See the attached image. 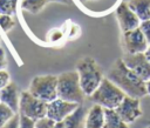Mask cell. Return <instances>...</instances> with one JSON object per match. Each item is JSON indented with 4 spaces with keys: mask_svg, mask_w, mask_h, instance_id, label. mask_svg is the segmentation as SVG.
Returning <instances> with one entry per match:
<instances>
[{
    "mask_svg": "<svg viewBox=\"0 0 150 128\" xmlns=\"http://www.w3.org/2000/svg\"><path fill=\"white\" fill-rule=\"evenodd\" d=\"M19 100L20 96L18 95V88L14 82H9L0 89V102L7 105L15 113L19 112Z\"/></svg>",
    "mask_w": 150,
    "mask_h": 128,
    "instance_id": "12",
    "label": "cell"
},
{
    "mask_svg": "<svg viewBox=\"0 0 150 128\" xmlns=\"http://www.w3.org/2000/svg\"><path fill=\"white\" fill-rule=\"evenodd\" d=\"M116 16L120 23L122 32L131 31L139 27L141 20L136 15V13L128 6L127 2H121L116 8Z\"/></svg>",
    "mask_w": 150,
    "mask_h": 128,
    "instance_id": "11",
    "label": "cell"
},
{
    "mask_svg": "<svg viewBox=\"0 0 150 128\" xmlns=\"http://www.w3.org/2000/svg\"><path fill=\"white\" fill-rule=\"evenodd\" d=\"M15 114L14 110H12L7 105L0 102V128Z\"/></svg>",
    "mask_w": 150,
    "mask_h": 128,
    "instance_id": "19",
    "label": "cell"
},
{
    "mask_svg": "<svg viewBox=\"0 0 150 128\" xmlns=\"http://www.w3.org/2000/svg\"><path fill=\"white\" fill-rule=\"evenodd\" d=\"M28 92L33 96L47 103L57 99V76L55 75L35 76L29 85Z\"/></svg>",
    "mask_w": 150,
    "mask_h": 128,
    "instance_id": "5",
    "label": "cell"
},
{
    "mask_svg": "<svg viewBox=\"0 0 150 128\" xmlns=\"http://www.w3.org/2000/svg\"><path fill=\"white\" fill-rule=\"evenodd\" d=\"M104 108L100 105H94L89 108L86 116V128H103Z\"/></svg>",
    "mask_w": 150,
    "mask_h": 128,
    "instance_id": "14",
    "label": "cell"
},
{
    "mask_svg": "<svg viewBox=\"0 0 150 128\" xmlns=\"http://www.w3.org/2000/svg\"><path fill=\"white\" fill-rule=\"evenodd\" d=\"M145 86H146V92H148V94L150 95V80H148V81L145 82Z\"/></svg>",
    "mask_w": 150,
    "mask_h": 128,
    "instance_id": "29",
    "label": "cell"
},
{
    "mask_svg": "<svg viewBox=\"0 0 150 128\" xmlns=\"http://www.w3.org/2000/svg\"><path fill=\"white\" fill-rule=\"evenodd\" d=\"M87 108L84 106L79 105V107L69 114L62 122L64 128H86V116H87Z\"/></svg>",
    "mask_w": 150,
    "mask_h": 128,
    "instance_id": "13",
    "label": "cell"
},
{
    "mask_svg": "<svg viewBox=\"0 0 150 128\" xmlns=\"http://www.w3.org/2000/svg\"><path fill=\"white\" fill-rule=\"evenodd\" d=\"M47 102L33 96L29 92H22L19 100V114L26 115L33 120L46 117L47 115Z\"/></svg>",
    "mask_w": 150,
    "mask_h": 128,
    "instance_id": "6",
    "label": "cell"
},
{
    "mask_svg": "<svg viewBox=\"0 0 150 128\" xmlns=\"http://www.w3.org/2000/svg\"><path fill=\"white\" fill-rule=\"evenodd\" d=\"M49 1H59V2H66V4L70 2V0H49Z\"/></svg>",
    "mask_w": 150,
    "mask_h": 128,
    "instance_id": "30",
    "label": "cell"
},
{
    "mask_svg": "<svg viewBox=\"0 0 150 128\" xmlns=\"http://www.w3.org/2000/svg\"><path fill=\"white\" fill-rule=\"evenodd\" d=\"M127 4L141 21L150 19V0H129Z\"/></svg>",
    "mask_w": 150,
    "mask_h": 128,
    "instance_id": "15",
    "label": "cell"
},
{
    "mask_svg": "<svg viewBox=\"0 0 150 128\" xmlns=\"http://www.w3.org/2000/svg\"><path fill=\"white\" fill-rule=\"evenodd\" d=\"M57 97L81 105L84 99V93L80 85L77 70L62 73L57 76Z\"/></svg>",
    "mask_w": 150,
    "mask_h": 128,
    "instance_id": "3",
    "label": "cell"
},
{
    "mask_svg": "<svg viewBox=\"0 0 150 128\" xmlns=\"http://www.w3.org/2000/svg\"><path fill=\"white\" fill-rule=\"evenodd\" d=\"M108 79L111 80L118 88H121L125 95L132 97H143L148 94L145 81L137 76L122 59H118L111 66Z\"/></svg>",
    "mask_w": 150,
    "mask_h": 128,
    "instance_id": "1",
    "label": "cell"
},
{
    "mask_svg": "<svg viewBox=\"0 0 150 128\" xmlns=\"http://www.w3.org/2000/svg\"><path fill=\"white\" fill-rule=\"evenodd\" d=\"M18 1L19 0H0V14H15Z\"/></svg>",
    "mask_w": 150,
    "mask_h": 128,
    "instance_id": "18",
    "label": "cell"
},
{
    "mask_svg": "<svg viewBox=\"0 0 150 128\" xmlns=\"http://www.w3.org/2000/svg\"><path fill=\"white\" fill-rule=\"evenodd\" d=\"M15 22L12 18V15H7V14H0V27L2 31L8 32L9 29H12L14 27Z\"/></svg>",
    "mask_w": 150,
    "mask_h": 128,
    "instance_id": "20",
    "label": "cell"
},
{
    "mask_svg": "<svg viewBox=\"0 0 150 128\" xmlns=\"http://www.w3.org/2000/svg\"><path fill=\"white\" fill-rule=\"evenodd\" d=\"M124 96L125 93L121 88H118L108 78H103L100 86L90 95V100L94 103L102 106L103 108L116 109L117 106L124 99Z\"/></svg>",
    "mask_w": 150,
    "mask_h": 128,
    "instance_id": "4",
    "label": "cell"
},
{
    "mask_svg": "<svg viewBox=\"0 0 150 128\" xmlns=\"http://www.w3.org/2000/svg\"><path fill=\"white\" fill-rule=\"evenodd\" d=\"M35 120L20 114V122H19V128H35Z\"/></svg>",
    "mask_w": 150,
    "mask_h": 128,
    "instance_id": "21",
    "label": "cell"
},
{
    "mask_svg": "<svg viewBox=\"0 0 150 128\" xmlns=\"http://www.w3.org/2000/svg\"><path fill=\"white\" fill-rule=\"evenodd\" d=\"M53 128H64V127H63V122H62V121H61V122H55V124H54Z\"/></svg>",
    "mask_w": 150,
    "mask_h": 128,
    "instance_id": "28",
    "label": "cell"
},
{
    "mask_svg": "<svg viewBox=\"0 0 150 128\" xmlns=\"http://www.w3.org/2000/svg\"><path fill=\"white\" fill-rule=\"evenodd\" d=\"M19 122H20V114H14L13 117H11L1 128H19Z\"/></svg>",
    "mask_w": 150,
    "mask_h": 128,
    "instance_id": "24",
    "label": "cell"
},
{
    "mask_svg": "<svg viewBox=\"0 0 150 128\" xmlns=\"http://www.w3.org/2000/svg\"><path fill=\"white\" fill-rule=\"evenodd\" d=\"M122 42H123V48L128 54L144 53L149 46V42L145 39L139 27L131 31L123 32Z\"/></svg>",
    "mask_w": 150,
    "mask_h": 128,
    "instance_id": "7",
    "label": "cell"
},
{
    "mask_svg": "<svg viewBox=\"0 0 150 128\" xmlns=\"http://www.w3.org/2000/svg\"><path fill=\"white\" fill-rule=\"evenodd\" d=\"M123 62L143 81L150 80V61L145 58L144 53H136V54H128L122 58Z\"/></svg>",
    "mask_w": 150,
    "mask_h": 128,
    "instance_id": "8",
    "label": "cell"
},
{
    "mask_svg": "<svg viewBox=\"0 0 150 128\" xmlns=\"http://www.w3.org/2000/svg\"><path fill=\"white\" fill-rule=\"evenodd\" d=\"M144 55H145V58L150 61V45L148 46V48L145 49V52H144Z\"/></svg>",
    "mask_w": 150,
    "mask_h": 128,
    "instance_id": "27",
    "label": "cell"
},
{
    "mask_svg": "<svg viewBox=\"0 0 150 128\" xmlns=\"http://www.w3.org/2000/svg\"><path fill=\"white\" fill-rule=\"evenodd\" d=\"M76 70L80 78V85L84 95L90 96L103 80L100 66L93 58H83L76 65Z\"/></svg>",
    "mask_w": 150,
    "mask_h": 128,
    "instance_id": "2",
    "label": "cell"
},
{
    "mask_svg": "<svg viewBox=\"0 0 150 128\" xmlns=\"http://www.w3.org/2000/svg\"><path fill=\"white\" fill-rule=\"evenodd\" d=\"M55 124V122L53 120H50L49 117H42L36 120L35 122V128H53Z\"/></svg>",
    "mask_w": 150,
    "mask_h": 128,
    "instance_id": "22",
    "label": "cell"
},
{
    "mask_svg": "<svg viewBox=\"0 0 150 128\" xmlns=\"http://www.w3.org/2000/svg\"><path fill=\"white\" fill-rule=\"evenodd\" d=\"M148 128H150V126H149V127H148Z\"/></svg>",
    "mask_w": 150,
    "mask_h": 128,
    "instance_id": "31",
    "label": "cell"
},
{
    "mask_svg": "<svg viewBox=\"0 0 150 128\" xmlns=\"http://www.w3.org/2000/svg\"><path fill=\"white\" fill-rule=\"evenodd\" d=\"M77 107H79V103L69 102V101L57 97V99L48 102L46 116L49 117L50 120H53L54 122H61L69 114H71Z\"/></svg>",
    "mask_w": 150,
    "mask_h": 128,
    "instance_id": "9",
    "label": "cell"
},
{
    "mask_svg": "<svg viewBox=\"0 0 150 128\" xmlns=\"http://www.w3.org/2000/svg\"><path fill=\"white\" fill-rule=\"evenodd\" d=\"M9 83V74L5 69H0V89Z\"/></svg>",
    "mask_w": 150,
    "mask_h": 128,
    "instance_id": "25",
    "label": "cell"
},
{
    "mask_svg": "<svg viewBox=\"0 0 150 128\" xmlns=\"http://www.w3.org/2000/svg\"><path fill=\"white\" fill-rule=\"evenodd\" d=\"M6 65H7V61H6L5 50L2 48H0V69H5Z\"/></svg>",
    "mask_w": 150,
    "mask_h": 128,
    "instance_id": "26",
    "label": "cell"
},
{
    "mask_svg": "<svg viewBox=\"0 0 150 128\" xmlns=\"http://www.w3.org/2000/svg\"><path fill=\"white\" fill-rule=\"evenodd\" d=\"M139 28H141L142 33L144 34L145 39L148 40V42H149V45H150V19H149V20L141 21V23H139Z\"/></svg>",
    "mask_w": 150,
    "mask_h": 128,
    "instance_id": "23",
    "label": "cell"
},
{
    "mask_svg": "<svg viewBox=\"0 0 150 128\" xmlns=\"http://www.w3.org/2000/svg\"><path fill=\"white\" fill-rule=\"evenodd\" d=\"M115 110L125 123H131L142 115V110L139 107V99L129 95L124 96V99Z\"/></svg>",
    "mask_w": 150,
    "mask_h": 128,
    "instance_id": "10",
    "label": "cell"
},
{
    "mask_svg": "<svg viewBox=\"0 0 150 128\" xmlns=\"http://www.w3.org/2000/svg\"><path fill=\"white\" fill-rule=\"evenodd\" d=\"M103 128H129L115 109L104 108V124Z\"/></svg>",
    "mask_w": 150,
    "mask_h": 128,
    "instance_id": "16",
    "label": "cell"
},
{
    "mask_svg": "<svg viewBox=\"0 0 150 128\" xmlns=\"http://www.w3.org/2000/svg\"><path fill=\"white\" fill-rule=\"evenodd\" d=\"M49 0H21L20 7L29 13H39Z\"/></svg>",
    "mask_w": 150,
    "mask_h": 128,
    "instance_id": "17",
    "label": "cell"
}]
</instances>
